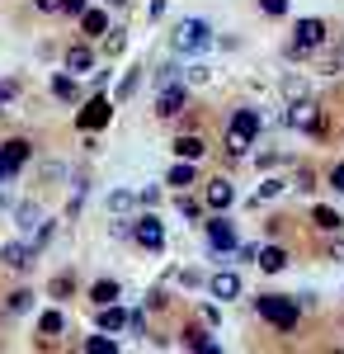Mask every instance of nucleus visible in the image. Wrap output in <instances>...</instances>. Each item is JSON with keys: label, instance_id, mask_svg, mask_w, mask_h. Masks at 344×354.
Segmentation results:
<instances>
[{"label": "nucleus", "instance_id": "1", "mask_svg": "<svg viewBox=\"0 0 344 354\" xmlns=\"http://www.w3.org/2000/svg\"><path fill=\"white\" fill-rule=\"evenodd\" d=\"M255 312L265 317L269 326H278V330H292V326H297V317H302L297 298H283V293H265V298H255Z\"/></svg>", "mask_w": 344, "mask_h": 354}, {"label": "nucleus", "instance_id": "2", "mask_svg": "<svg viewBox=\"0 0 344 354\" xmlns=\"http://www.w3.org/2000/svg\"><path fill=\"white\" fill-rule=\"evenodd\" d=\"M255 137H260V113L255 109H236L231 128H227V151H231V156H245Z\"/></svg>", "mask_w": 344, "mask_h": 354}, {"label": "nucleus", "instance_id": "3", "mask_svg": "<svg viewBox=\"0 0 344 354\" xmlns=\"http://www.w3.org/2000/svg\"><path fill=\"white\" fill-rule=\"evenodd\" d=\"M212 48V24L208 19H184L175 28V53H203Z\"/></svg>", "mask_w": 344, "mask_h": 354}, {"label": "nucleus", "instance_id": "4", "mask_svg": "<svg viewBox=\"0 0 344 354\" xmlns=\"http://www.w3.org/2000/svg\"><path fill=\"white\" fill-rule=\"evenodd\" d=\"M28 156H33V147H28L24 137L5 142V147H0V180H15V175L28 165Z\"/></svg>", "mask_w": 344, "mask_h": 354}, {"label": "nucleus", "instance_id": "5", "mask_svg": "<svg viewBox=\"0 0 344 354\" xmlns=\"http://www.w3.org/2000/svg\"><path fill=\"white\" fill-rule=\"evenodd\" d=\"M288 123L297 128V133H325V118H321V104H312V100H292Z\"/></svg>", "mask_w": 344, "mask_h": 354}, {"label": "nucleus", "instance_id": "6", "mask_svg": "<svg viewBox=\"0 0 344 354\" xmlns=\"http://www.w3.org/2000/svg\"><path fill=\"white\" fill-rule=\"evenodd\" d=\"M108 118H113V104L95 95V100H90V104H85V109L76 113V128H80V133H99V128H104Z\"/></svg>", "mask_w": 344, "mask_h": 354}, {"label": "nucleus", "instance_id": "7", "mask_svg": "<svg viewBox=\"0 0 344 354\" xmlns=\"http://www.w3.org/2000/svg\"><path fill=\"white\" fill-rule=\"evenodd\" d=\"M321 43H325V24L321 19H297V28H292V53H312Z\"/></svg>", "mask_w": 344, "mask_h": 354}, {"label": "nucleus", "instance_id": "8", "mask_svg": "<svg viewBox=\"0 0 344 354\" xmlns=\"http://www.w3.org/2000/svg\"><path fill=\"white\" fill-rule=\"evenodd\" d=\"M133 236H137V245L160 250V245H165V227H160L156 213H142V218H137V227H133Z\"/></svg>", "mask_w": 344, "mask_h": 354}, {"label": "nucleus", "instance_id": "9", "mask_svg": "<svg viewBox=\"0 0 344 354\" xmlns=\"http://www.w3.org/2000/svg\"><path fill=\"white\" fill-rule=\"evenodd\" d=\"M184 104H189L184 81H170V85H165V90L156 95V113H160V118H175V113L184 109Z\"/></svg>", "mask_w": 344, "mask_h": 354}, {"label": "nucleus", "instance_id": "10", "mask_svg": "<svg viewBox=\"0 0 344 354\" xmlns=\"http://www.w3.org/2000/svg\"><path fill=\"white\" fill-rule=\"evenodd\" d=\"M208 288H212V298L231 302V298H240V274H231V270H217V274L208 279Z\"/></svg>", "mask_w": 344, "mask_h": 354}, {"label": "nucleus", "instance_id": "11", "mask_svg": "<svg viewBox=\"0 0 344 354\" xmlns=\"http://www.w3.org/2000/svg\"><path fill=\"white\" fill-rule=\"evenodd\" d=\"M208 241H212V250H240L236 232H231V222H227V218H212L208 222Z\"/></svg>", "mask_w": 344, "mask_h": 354}, {"label": "nucleus", "instance_id": "12", "mask_svg": "<svg viewBox=\"0 0 344 354\" xmlns=\"http://www.w3.org/2000/svg\"><path fill=\"white\" fill-rule=\"evenodd\" d=\"M203 151H208V142H203L198 133H189V137H175V156H180V161H198Z\"/></svg>", "mask_w": 344, "mask_h": 354}, {"label": "nucleus", "instance_id": "13", "mask_svg": "<svg viewBox=\"0 0 344 354\" xmlns=\"http://www.w3.org/2000/svg\"><path fill=\"white\" fill-rule=\"evenodd\" d=\"M231 203H236L231 180H212V185H208V208H231Z\"/></svg>", "mask_w": 344, "mask_h": 354}, {"label": "nucleus", "instance_id": "14", "mask_svg": "<svg viewBox=\"0 0 344 354\" xmlns=\"http://www.w3.org/2000/svg\"><path fill=\"white\" fill-rule=\"evenodd\" d=\"M260 270L265 274L288 270V250H283V245H265V250H260Z\"/></svg>", "mask_w": 344, "mask_h": 354}, {"label": "nucleus", "instance_id": "15", "mask_svg": "<svg viewBox=\"0 0 344 354\" xmlns=\"http://www.w3.org/2000/svg\"><path fill=\"white\" fill-rule=\"evenodd\" d=\"M0 255H5V265H10V270H28V260H33V250H28L24 241H10Z\"/></svg>", "mask_w": 344, "mask_h": 354}, {"label": "nucleus", "instance_id": "16", "mask_svg": "<svg viewBox=\"0 0 344 354\" xmlns=\"http://www.w3.org/2000/svg\"><path fill=\"white\" fill-rule=\"evenodd\" d=\"M118 326H128V312L118 302H104L99 307V330H118Z\"/></svg>", "mask_w": 344, "mask_h": 354}, {"label": "nucleus", "instance_id": "17", "mask_svg": "<svg viewBox=\"0 0 344 354\" xmlns=\"http://www.w3.org/2000/svg\"><path fill=\"white\" fill-rule=\"evenodd\" d=\"M90 66H95V53H90V48H85V43H76V48H71V53H66V71H90Z\"/></svg>", "mask_w": 344, "mask_h": 354}, {"label": "nucleus", "instance_id": "18", "mask_svg": "<svg viewBox=\"0 0 344 354\" xmlns=\"http://www.w3.org/2000/svg\"><path fill=\"white\" fill-rule=\"evenodd\" d=\"M184 345H189V350H203V354H217V340H212L203 326H189L184 330Z\"/></svg>", "mask_w": 344, "mask_h": 354}, {"label": "nucleus", "instance_id": "19", "mask_svg": "<svg viewBox=\"0 0 344 354\" xmlns=\"http://www.w3.org/2000/svg\"><path fill=\"white\" fill-rule=\"evenodd\" d=\"M80 28H85L90 38H99V33L108 28V15L104 10H85V15H80Z\"/></svg>", "mask_w": 344, "mask_h": 354}, {"label": "nucleus", "instance_id": "20", "mask_svg": "<svg viewBox=\"0 0 344 354\" xmlns=\"http://www.w3.org/2000/svg\"><path fill=\"white\" fill-rule=\"evenodd\" d=\"M165 185H175V189H189V185H193V161H180V165H170V175H165Z\"/></svg>", "mask_w": 344, "mask_h": 354}, {"label": "nucleus", "instance_id": "21", "mask_svg": "<svg viewBox=\"0 0 344 354\" xmlns=\"http://www.w3.org/2000/svg\"><path fill=\"white\" fill-rule=\"evenodd\" d=\"M52 95H57V100H76V95H80L76 71H71V76H52Z\"/></svg>", "mask_w": 344, "mask_h": 354}, {"label": "nucleus", "instance_id": "22", "mask_svg": "<svg viewBox=\"0 0 344 354\" xmlns=\"http://www.w3.org/2000/svg\"><path fill=\"white\" fill-rule=\"evenodd\" d=\"M312 222H316L321 232H340V227H344V218L335 213V208H316V213H312Z\"/></svg>", "mask_w": 344, "mask_h": 354}, {"label": "nucleus", "instance_id": "23", "mask_svg": "<svg viewBox=\"0 0 344 354\" xmlns=\"http://www.w3.org/2000/svg\"><path fill=\"white\" fill-rule=\"evenodd\" d=\"M90 298L99 302V307H104V302H118V283H113V279H99V283L90 288Z\"/></svg>", "mask_w": 344, "mask_h": 354}, {"label": "nucleus", "instance_id": "24", "mask_svg": "<svg viewBox=\"0 0 344 354\" xmlns=\"http://www.w3.org/2000/svg\"><path fill=\"white\" fill-rule=\"evenodd\" d=\"M38 330H43V335H61V330H66V317H61V312H43V317H38Z\"/></svg>", "mask_w": 344, "mask_h": 354}, {"label": "nucleus", "instance_id": "25", "mask_svg": "<svg viewBox=\"0 0 344 354\" xmlns=\"http://www.w3.org/2000/svg\"><path fill=\"white\" fill-rule=\"evenodd\" d=\"M85 350H90V354H113V350H118V340H113V330H108V335H90Z\"/></svg>", "mask_w": 344, "mask_h": 354}, {"label": "nucleus", "instance_id": "26", "mask_svg": "<svg viewBox=\"0 0 344 354\" xmlns=\"http://www.w3.org/2000/svg\"><path fill=\"white\" fill-rule=\"evenodd\" d=\"M137 203H142V194H108V208H113V213H128V208H137Z\"/></svg>", "mask_w": 344, "mask_h": 354}, {"label": "nucleus", "instance_id": "27", "mask_svg": "<svg viewBox=\"0 0 344 354\" xmlns=\"http://www.w3.org/2000/svg\"><path fill=\"white\" fill-rule=\"evenodd\" d=\"M175 208H180V218H203V203H198V198H189V194H180V203H175Z\"/></svg>", "mask_w": 344, "mask_h": 354}, {"label": "nucleus", "instance_id": "28", "mask_svg": "<svg viewBox=\"0 0 344 354\" xmlns=\"http://www.w3.org/2000/svg\"><path fill=\"white\" fill-rule=\"evenodd\" d=\"M104 53H108V57L123 53V33H118V28H108V33H104Z\"/></svg>", "mask_w": 344, "mask_h": 354}, {"label": "nucleus", "instance_id": "29", "mask_svg": "<svg viewBox=\"0 0 344 354\" xmlns=\"http://www.w3.org/2000/svg\"><path fill=\"white\" fill-rule=\"evenodd\" d=\"M260 10H265V15H274V19H278V15H288V0H260Z\"/></svg>", "mask_w": 344, "mask_h": 354}, {"label": "nucleus", "instance_id": "30", "mask_svg": "<svg viewBox=\"0 0 344 354\" xmlns=\"http://www.w3.org/2000/svg\"><path fill=\"white\" fill-rule=\"evenodd\" d=\"M137 76H142V71H128V76H123V85H118V100H128V95L137 90Z\"/></svg>", "mask_w": 344, "mask_h": 354}, {"label": "nucleus", "instance_id": "31", "mask_svg": "<svg viewBox=\"0 0 344 354\" xmlns=\"http://www.w3.org/2000/svg\"><path fill=\"white\" fill-rule=\"evenodd\" d=\"M19 222H24V227H43V213H38V208H19Z\"/></svg>", "mask_w": 344, "mask_h": 354}, {"label": "nucleus", "instance_id": "32", "mask_svg": "<svg viewBox=\"0 0 344 354\" xmlns=\"http://www.w3.org/2000/svg\"><path fill=\"white\" fill-rule=\"evenodd\" d=\"M33 5H38L43 15H57V10H66V0H33Z\"/></svg>", "mask_w": 344, "mask_h": 354}, {"label": "nucleus", "instance_id": "33", "mask_svg": "<svg viewBox=\"0 0 344 354\" xmlns=\"http://www.w3.org/2000/svg\"><path fill=\"white\" fill-rule=\"evenodd\" d=\"M283 189V185H278V180H265V185H260V194H255V198H274V194Z\"/></svg>", "mask_w": 344, "mask_h": 354}, {"label": "nucleus", "instance_id": "34", "mask_svg": "<svg viewBox=\"0 0 344 354\" xmlns=\"http://www.w3.org/2000/svg\"><path fill=\"white\" fill-rule=\"evenodd\" d=\"M28 298H33V293H15V298H10V312H28Z\"/></svg>", "mask_w": 344, "mask_h": 354}, {"label": "nucleus", "instance_id": "35", "mask_svg": "<svg viewBox=\"0 0 344 354\" xmlns=\"http://www.w3.org/2000/svg\"><path fill=\"white\" fill-rule=\"evenodd\" d=\"M330 185H335V189H340V194H344V161H340V165H335V170H330Z\"/></svg>", "mask_w": 344, "mask_h": 354}, {"label": "nucleus", "instance_id": "36", "mask_svg": "<svg viewBox=\"0 0 344 354\" xmlns=\"http://www.w3.org/2000/svg\"><path fill=\"white\" fill-rule=\"evenodd\" d=\"M15 95H19V85H15V81H5V85H0V104H5V100H15Z\"/></svg>", "mask_w": 344, "mask_h": 354}, {"label": "nucleus", "instance_id": "37", "mask_svg": "<svg viewBox=\"0 0 344 354\" xmlns=\"http://www.w3.org/2000/svg\"><path fill=\"white\" fill-rule=\"evenodd\" d=\"M66 15H85V0H66Z\"/></svg>", "mask_w": 344, "mask_h": 354}, {"label": "nucleus", "instance_id": "38", "mask_svg": "<svg viewBox=\"0 0 344 354\" xmlns=\"http://www.w3.org/2000/svg\"><path fill=\"white\" fill-rule=\"evenodd\" d=\"M330 260H344V241H335V245H330Z\"/></svg>", "mask_w": 344, "mask_h": 354}, {"label": "nucleus", "instance_id": "39", "mask_svg": "<svg viewBox=\"0 0 344 354\" xmlns=\"http://www.w3.org/2000/svg\"><path fill=\"white\" fill-rule=\"evenodd\" d=\"M108 5H128V0H108Z\"/></svg>", "mask_w": 344, "mask_h": 354}]
</instances>
